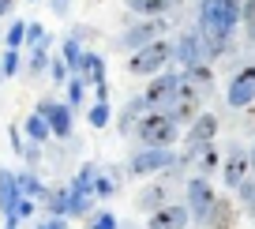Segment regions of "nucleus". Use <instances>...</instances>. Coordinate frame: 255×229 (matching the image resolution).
Segmentation results:
<instances>
[{"mask_svg": "<svg viewBox=\"0 0 255 229\" xmlns=\"http://www.w3.org/2000/svg\"><path fill=\"white\" fill-rule=\"evenodd\" d=\"M169 105H173V109H169V117H173L176 124H180V120H184V124H191V120L199 117L203 98H199V90L191 87L188 79H180V87H176V94H173V102H169Z\"/></svg>", "mask_w": 255, "mask_h": 229, "instance_id": "39448f33", "label": "nucleus"}, {"mask_svg": "<svg viewBox=\"0 0 255 229\" xmlns=\"http://www.w3.org/2000/svg\"><path fill=\"white\" fill-rule=\"evenodd\" d=\"M0 71H4V79L19 71V49H8V53H4V60H0Z\"/></svg>", "mask_w": 255, "mask_h": 229, "instance_id": "2f4dec72", "label": "nucleus"}, {"mask_svg": "<svg viewBox=\"0 0 255 229\" xmlns=\"http://www.w3.org/2000/svg\"><path fill=\"white\" fill-rule=\"evenodd\" d=\"M38 229H68V226H64V222H60V218H56V214H53V218H49V222H41Z\"/></svg>", "mask_w": 255, "mask_h": 229, "instance_id": "f704fd0d", "label": "nucleus"}, {"mask_svg": "<svg viewBox=\"0 0 255 229\" xmlns=\"http://www.w3.org/2000/svg\"><path fill=\"white\" fill-rule=\"evenodd\" d=\"M19 181V196H26V199H45V188H41V181L34 173H23V177H15Z\"/></svg>", "mask_w": 255, "mask_h": 229, "instance_id": "b1692460", "label": "nucleus"}, {"mask_svg": "<svg viewBox=\"0 0 255 229\" xmlns=\"http://www.w3.org/2000/svg\"><path fill=\"white\" fill-rule=\"evenodd\" d=\"M225 4H229V8H237V11H240V0H225Z\"/></svg>", "mask_w": 255, "mask_h": 229, "instance_id": "4c0bfd02", "label": "nucleus"}, {"mask_svg": "<svg viewBox=\"0 0 255 229\" xmlns=\"http://www.w3.org/2000/svg\"><path fill=\"white\" fill-rule=\"evenodd\" d=\"M11 8H15V0H0V15H8Z\"/></svg>", "mask_w": 255, "mask_h": 229, "instance_id": "e433bc0d", "label": "nucleus"}, {"mask_svg": "<svg viewBox=\"0 0 255 229\" xmlns=\"http://www.w3.org/2000/svg\"><path fill=\"white\" fill-rule=\"evenodd\" d=\"M210 203H214V188L207 184V177H191L188 181V211L199 214V218H207Z\"/></svg>", "mask_w": 255, "mask_h": 229, "instance_id": "f8f14e48", "label": "nucleus"}, {"mask_svg": "<svg viewBox=\"0 0 255 229\" xmlns=\"http://www.w3.org/2000/svg\"><path fill=\"white\" fill-rule=\"evenodd\" d=\"M143 109H146V98H131V102H128V109H124V117H120V132H124V128L131 124V117H139Z\"/></svg>", "mask_w": 255, "mask_h": 229, "instance_id": "c85d7f7f", "label": "nucleus"}, {"mask_svg": "<svg viewBox=\"0 0 255 229\" xmlns=\"http://www.w3.org/2000/svg\"><path fill=\"white\" fill-rule=\"evenodd\" d=\"M75 75H79L87 87H98V83H105V56L83 53V60H79V68H75Z\"/></svg>", "mask_w": 255, "mask_h": 229, "instance_id": "2eb2a0df", "label": "nucleus"}, {"mask_svg": "<svg viewBox=\"0 0 255 229\" xmlns=\"http://www.w3.org/2000/svg\"><path fill=\"white\" fill-rule=\"evenodd\" d=\"M15 203H19V181H15V173L0 169V211L11 218V214H15Z\"/></svg>", "mask_w": 255, "mask_h": 229, "instance_id": "dca6fc26", "label": "nucleus"}, {"mask_svg": "<svg viewBox=\"0 0 255 229\" xmlns=\"http://www.w3.org/2000/svg\"><path fill=\"white\" fill-rule=\"evenodd\" d=\"M49 196V211L60 218V214H68V188H60V192H45Z\"/></svg>", "mask_w": 255, "mask_h": 229, "instance_id": "cd10ccee", "label": "nucleus"}, {"mask_svg": "<svg viewBox=\"0 0 255 229\" xmlns=\"http://www.w3.org/2000/svg\"><path fill=\"white\" fill-rule=\"evenodd\" d=\"M184 162H195L199 177H210L218 166H222V158H218V150H214V143H203V147H195V150H184V154H180V166H184Z\"/></svg>", "mask_w": 255, "mask_h": 229, "instance_id": "4468645a", "label": "nucleus"}, {"mask_svg": "<svg viewBox=\"0 0 255 229\" xmlns=\"http://www.w3.org/2000/svg\"><path fill=\"white\" fill-rule=\"evenodd\" d=\"M165 196H169V188H165V184H150V188H143V192L135 196V207L150 214V211H158V207L165 203Z\"/></svg>", "mask_w": 255, "mask_h": 229, "instance_id": "a211bd4d", "label": "nucleus"}, {"mask_svg": "<svg viewBox=\"0 0 255 229\" xmlns=\"http://www.w3.org/2000/svg\"><path fill=\"white\" fill-rule=\"evenodd\" d=\"M169 30V19L165 15H146L143 23H135L131 30H124L120 34V49H139V45H150V41H158L161 34Z\"/></svg>", "mask_w": 255, "mask_h": 229, "instance_id": "7ed1b4c3", "label": "nucleus"}, {"mask_svg": "<svg viewBox=\"0 0 255 229\" xmlns=\"http://www.w3.org/2000/svg\"><path fill=\"white\" fill-rule=\"evenodd\" d=\"M173 56L184 64V68H191V64L207 60V49H203V38H199V30H184L180 38L173 41Z\"/></svg>", "mask_w": 255, "mask_h": 229, "instance_id": "9d476101", "label": "nucleus"}, {"mask_svg": "<svg viewBox=\"0 0 255 229\" xmlns=\"http://www.w3.org/2000/svg\"><path fill=\"white\" fill-rule=\"evenodd\" d=\"M68 75H72V71H68V64H64L60 56L49 60V79H53V83H68Z\"/></svg>", "mask_w": 255, "mask_h": 229, "instance_id": "7c9ffc66", "label": "nucleus"}, {"mask_svg": "<svg viewBox=\"0 0 255 229\" xmlns=\"http://www.w3.org/2000/svg\"><path fill=\"white\" fill-rule=\"evenodd\" d=\"M240 23H244L248 38L255 41V0H240Z\"/></svg>", "mask_w": 255, "mask_h": 229, "instance_id": "a878e982", "label": "nucleus"}, {"mask_svg": "<svg viewBox=\"0 0 255 229\" xmlns=\"http://www.w3.org/2000/svg\"><path fill=\"white\" fill-rule=\"evenodd\" d=\"M109 124V87L98 83V102L90 105V128H105Z\"/></svg>", "mask_w": 255, "mask_h": 229, "instance_id": "aec40b11", "label": "nucleus"}, {"mask_svg": "<svg viewBox=\"0 0 255 229\" xmlns=\"http://www.w3.org/2000/svg\"><path fill=\"white\" fill-rule=\"evenodd\" d=\"M68 4H72V0H53V11L56 15H68Z\"/></svg>", "mask_w": 255, "mask_h": 229, "instance_id": "c9c22d12", "label": "nucleus"}, {"mask_svg": "<svg viewBox=\"0 0 255 229\" xmlns=\"http://www.w3.org/2000/svg\"><path fill=\"white\" fill-rule=\"evenodd\" d=\"M68 109H75V105H83V94H87V83L79 79V75H68Z\"/></svg>", "mask_w": 255, "mask_h": 229, "instance_id": "393cba45", "label": "nucleus"}, {"mask_svg": "<svg viewBox=\"0 0 255 229\" xmlns=\"http://www.w3.org/2000/svg\"><path fill=\"white\" fill-rule=\"evenodd\" d=\"M173 166H176V158L169 154V147H146L131 158V169H128V173L131 177H154V173L173 169Z\"/></svg>", "mask_w": 255, "mask_h": 229, "instance_id": "20e7f679", "label": "nucleus"}, {"mask_svg": "<svg viewBox=\"0 0 255 229\" xmlns=\"http://www.w3.org/2000/svg\"><path fill=\"white\" fill-rule=\"evenodd\" d=\"M191 222V211L180 203H161L158 211H150V222L146 229H184Z\"/></svg>", "mask_w": 255, "mask_h": 229, "instance_id": "1a4fd4ad", "label": "nucleus"}, {"mask_svg": "<svg viewBox=\"0 0 255 229\" xmlns=\"http://www.w3.org/2000/svg\"><path fill=\"white\" fill-rule=\"evenodd\" d=\"M8 229H15V226H8Z\"/></svg>", "mask_w": 255, "mask_h": 229, "instance_id": "58836bf2", "label": "nucleus"}, {"mask_svg": "<svg viewBox=\"0 0 255 229\" xmlns=\"http://www.w3.org/2000/svg\"><path fill=\"white\" fill-rule=\"evenodd\" d=\"M180 79H184V71L176 75V71H165V68H161L158 75H150V87L143 90L146 105H169L173 94H176V87H180Z\"/></svg>", "mask_w": 255, "mask_h": 229, "instance_id": "423d86ee", "label": "nucleus"}, {"mask_svg": "<svg viewBox=\"0 0 255 229\" xmlns=\"http://www.w3.org/2000/svg\"><path fill=\"white\" fill-rule=\"evenodd\" d=\"M184 79L195 90H210L214 87V68H210L207 60H199V64H191V68H184Z\"/></svg>", "mask_w": 255, "mask_h": 229, "instance_id": "f3484780", "label": "nucleus"}, {"mask_svg": "<svg viewBox=\"0 0 255 229\" xmlns=\"http://www.w3.org/2000/svg\"><path fill=\"white\" fill-rule=\"evenodd\" d=\"M23 38H26V23H23V19H15V23L8 26V34H4V45L19 49V45H23Z\"/></svg>", "mask_w": 255, "mask_h": 229, "instance_id": "bb28decb", "label": "nucleus"}, {"mask_svg": "<svg viewBox=\"0 0 255 229\" xmlns=\"http://www.w3.org/2000/svg\"><path fill=\"white\" fill-rule=\"evenodd\" d=\"M38 113L49 120V132H53V135H60V139H68V135H72V109H68V105L53 102V98H41V102H38Z\"/></svg>", "mask_w": 255, "mask_h": 229, "instance_id": "6e6552de", "label": "nucleus"}, {"mask_svg": "<svg viewBox=\"0 0 255 229\" xmlns=\"http://www.w3.org/2000/svg\"><path fill=\"white\" fill-rule=\"evenodd\" d=\"M135 135L146 143V147H169V143L176 139V120L169 117V113H143L135 124Z\"/></svg>", "mask_w": 255, "mask_h": 229, "instance_id": "f03ea898", "label": "nucleus"}, {"mask_svg": "<svg viewBox=\"0 0 255 229\" xmlns=\"http://www.w3.org/2000/svg\"><path fill=\"white\" fill-rule=\"evenodd\" d=\"M169 60H173V45H169L165 38H158V41H150V45L131 49L128 71H131V75H139V79H150V75H158Z\"/></svg>", "mask_w": 255, "mask_h": 229, "instance_id": "f257e3e1", "label": "nucleus"}, {"mask_svg": "<svg viewBox=\"0 0 255 229\" xmlns=\"http://www.w3.org/2000/svg\"><path fill=\"white\" fill-rule=\"evenodd\" d=\"M60 60L68 64V71L75 75V68H79L83 60V49H79V38H64V49H60Z\"/></svg>", "mask_w": 255, "mask_h": 229, "instance_id": "5701e85b", "label": "nucleus"}, {"mask_svg": "<svg viewBox=\"0 0 255 229\" xmlns=\"http://www.w3.org/2000/svg\"><path fill=\"white\" fill-rule=\"evenodd\" d=\"M173 4L176 0H128V8L135 11V15H165Z\"/></svg>", "mask_w": 255, "mask_h": 229, "instance_id": "412c9836", "label": "nucleus"}, {"mask_svg": "<svg viewBox=\"0 0 255 229\" xmlns=\"http://www.w3.org/2000/svg\"><path fill=\"white\" fill-rule=\"evenodd\" d=\"M124 229H128V226H124Z\"/></svg>", "mask_w": 255, "mask_h": 229, "instance_id": "ea45409f", "label": "nucleus"}, {"mask_svg": "<svg viewBox=\"0 0 255 229\" xmlns=\"http://www.w3.org/2000/svg\"><path fill=\"white\" fill-rule=\"evenodd\" d=\"M23 135H26V139H30V143H45V139H49V135H53V132H49V120L41 117L38 109H34L30 117L23 120Z\"/></svg>", "mask_w": 255, "mask_h": 229, "instance_id": "6ab92c4d", "label": "nucleus"}, {"mask_svg": "<svg viewBox=\"0 0 255 229\" xmlns=\"http://www.w3.org/2000/svg\"><path fill=\"white\" fill-rule=\"evenodd\" d=\"M45 45H49V34H45V41H41V45H30V60H26L30 75H41V71L49 68V53H45Z\"/></svg>", "mask_w": 255, "mask_h": 229, "instance_id": "4be33fe9", "label": "nucleus"}, {"mask_svg": "<svg viewBox=\"0 0 255 229\" xmlns=\"http://www.w3.org/2000/svg\"><path fill=\"white\" fill-rule=\"evenodd\" d=\"M252 102H255V64H248L229 83V105L233 109H244V105H252Z\"/></svg>", "mask_w": 255, "mask_h": 229, "instance_id": "0eeeda50", "label": "nucleus"}, {"mask_svg": "<svg viewBox=\"0 0 255 229\" xmlns=\"http://www.w3.org/2000/svg\"><path fill=\"white\" fill-rule=\"evenodd\" d=\"M41 41H45V26H41V23H26L23 45H41Z\"/></svg>", "mask_w": 255, "mask_h": 229, "instance_id": "473e14b6", "label": "nucleus"}, {"mask_svg": "<svg viewBox=\"0 0 255 229\" xmlns=\"http://www.w3.org/2000/svg\"><path fill=\"white\" fill-rule=\"evenodd\" d=\"M87 229H117V218H113L109 211H102V214H94V218H90Z\"/></svg>", "mask_w": 255, "mask_h": 229, "instance_id": "72a5a7b5", "label": "nucleus"}, {"mask_svg": "<svg viewBox=\"0 0 255 229\" xmlns=\"http://www.w3.org/2000/svg\"><path fill=\"white\" fill-rule=\"evenodd\" d=\"M113 192H117V184H113L105 173H94V196H98V199H109Z\"/></svg>", "mask_w": 255, "mask_h": 229, "instance_id": "c756f323", "label": "nucleus"}, {"mask_svg": "<svg viewBox=\"0 0 255 229\" xmlns=\"http://www.w3.org/2000/svg\"><path fill=\"white\" fill-rule=\"evenodd\" d=\"M252 173V154H248L240 143H233L229 147V158H225V184L229 188H240V181Z\"/></svg>", "mask_w": 255, "mask_h": 229, "instance_id": "9b49d317", "label": "nucleus"}, {"mask_svg": "<svg viewBox=\"0 0 255 229\" xmlns=\"http://www.w3.org/2000/svg\"><path fill=\"white\" fill-rule=\"evenodd\" d=\"M214 135H218V117H214V113H199V117L191 120L188 147H184V150H195V147H203V143H214Z\"/></svg>", "mask_w": 255, "mask_h": 229, "instance_id": "ddd939ff", "label": "nucleus"}]
</instances>
